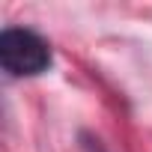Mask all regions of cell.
Wrapping results in <instances>:
<instances>
[{
	"label": "cell",
	"instance_id": "1",
	"mask_svg": "<svg viewBox=\"0 0 152 152\" xmlns=\"http://www.w3.org/2000/svg\"><path fill=\"white\" fill-rule=\"evenodd\" d=\"M0 66L12 78H36L51 66V45L27 27H6L0 33Z\"/></svg>",
	"mask_w": 152,
	"mask_h": 152
}]
</instances>
